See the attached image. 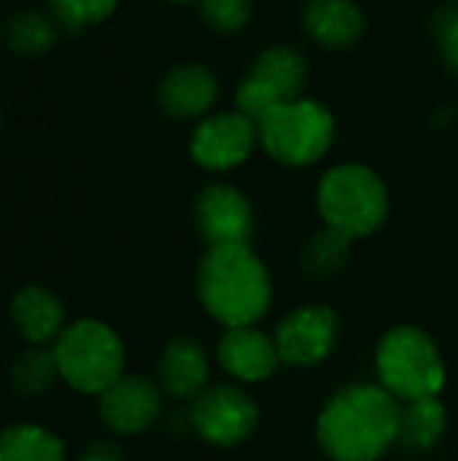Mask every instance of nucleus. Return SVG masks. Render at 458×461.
Returning <instances> with one entry per match:
<instances>
[{"mask_svg": "<svg viewBox=\"0 0 458 461\" xmlns=\"http://www.w3.org/2000/svg\"><path fill=\"white\" fill-rule=\"evenodd\" d=\"M402 408L383 386L340 389L319 416V443L332 461H378L400 438Z\"/></svg>", "mask_w": 458, "mask_h": 461, "instance_id": "obj_1", "label": "nucleus"}, {"mask_svg": "<svg viewBox=\"0 0 458 461\" xmlns=\"http://www.w3.org/2000/svg\"><path fill=\"white\" fill-rule=\"evenodd\" d=\"M197 294L202 308L232 330L251 327L270 311L273 284L248 243L211 246L197 270Z\"/></svg>", "mask_w": 458, "mask_h": 461, "instance_id": "obj_2", "label": "nucleus"}, {"mask_svg": "<svg viewBox=\"0 0 458 461\" xmlns=\"http://www.w3.org/2000/svg\"><path fill=\"white\" fill-rule=\"evenodd\" d=\"M319 211L329 230L351 238L375 232L389 213V192L367 165H337L319 184Z\"/></svg>", "mask_w": 458, "mask_h": 461, "instance_id": "obj_3", "label": "nucleus"}, {"mask_svg": "<svg viewBox=\"0 0 458 461\" xmlns=\"http://www.w3.org/2000/svg\"><path fill=\"white\" fill-rule=\"evenodd\" d=\"M59 378L84 394H103L124 375V346L119 335L94 319H81L62 330L54 343Z\"/></svg>", "mask_w": 458, "mask_h": 461, "instance_id": "obj_4", "label": "nucleus"}, {"mask_svg": "<svg viewBox=\"0 0 458 461\" xmlns=\"http://www.w3.org/2000/svg\"><path fill=\"white\" fill-rule=\"evenodd\" d=\"M375 367L381 386L405 402L437 397L445 384V365L435 340L418 327H394L383 335Z\"/></svg>", "mask_w": 458, "mask_h": 461, "instance_id": "obj_5", "label": "nucleus"}, {"mask_svg": "<svg viewBox=\"0 0 458 461\" xmlns=\"http://www.w3.org/2000/svg\"><path fill=\"white\" fill-rule=\"evenodd\" d=\"M335 138L332 113L316 100H289L278 105L265 122H259V140L265 151L289 167H305L319 162Z\"/></svg>", "mask_w": 458, "mask_h": 461, "instance_id": "obj_6", "label": "nucleus"}, {"mask_svg": "<svg viewBox=\"0 0 458 461\" xmlns=\"http://www.w3.org/2000/svg\"><path fill=\"white\" fill-rule=\"evenodd\" d=\"M259 424L256 402L235 386H213L192 405V427L211 446H238Z\"/></svg>", "mask_w": 458, "mask_h": 461, "instance_id": "obj_7", "label": "nucleus"}, {"mask_svg": "<svg viewBox=\"0 0 458 461\" xmlns=\"http://www.w3.org/2000/svg\"><path fill=\"white\" fill-rule=\"evenodd\" d=\"M259 138L256 122L243 116L240 111H227L208 116L192 132V159L205 170H229L248 159L254 143Z\"/></svg>", "mask_w": 458, "mask_h": 461, "instance_id": "obj_8", "label": "nucleus"}, {"mask_svg": "<svg viewBox=\"0 0 458 461\" xmlns=\"http://www.w3.org/2000/svg\"><path fill=\"white\" fill-rule=\"evenodd\" d=\"M273 340L281 362L294 367H310L332 354L337 340V319L324 305L297 308L278 324Z\"/></svg>", "mask_w": 458, "mask_h": 461, "instance_id": "obj_9", "label": "nucleus"}, {"mask_svg": "<svg viewBox=\"0 0 458 461\" xmlns=\"http://www.w3.org/2000/svg\"><path fill=\"white\" fill-rule=\"evenodd\" d=\"M197 230L211 246L248 243L254 232V213L246 194L235 186L216 184L208 186L194 208Z\"/></svg>", "mask_w": 458, "mask_h": 461, "instance_id": "obj_10", "label": "nucleus"}, {"mask_svg": "<svg viewBox=\"0 0 458 461\" xmlns=\"http://www.w3.org/2000/svg\"><path fill=\"white\" fill-rule=\"evenodd\" d=\"M162 408L159 389L143 375H121L100 394V419L116 435H138L148 429Z\"/></svg>", "mask_w": 458, "mask_h": 461, "instance_id": "obj_11", "label": "nucleus"}, {"mask_svg": "<svg viewBox=\"0 0 458 461\" xmlns=\"http://www.w3.org/2000/svg\"><path fill=\"white\" fill-rule=\"evenodd\" d=\"M219 362L221 367L246 384L265 381L275 373L281 357L275 340L254 327H232L219 340Z\"/></svg>", "mask_w": 458, "mask_h": 461, "instance_id": "obj_12", "label": "nucleus"}, {"mask_svg": "<svg viewBox=\"0 0 458 461\" xmlns=\"http://www.w3.org/2000/svg\"><path fill=\"white\" fill-rule=\"evenodd\" d=\"M219 84L216 76L202 65L173 68L157 86V100L165 113L175 119H194L211 111L216 103Z\"/></svg>", "mask_w": 458, "mask_h": 461, "instance_id": "obj_13", "label": "nucleus"}, {"mask_svg": "<svg viewBox=\"0 0 458 461\" xmlns=\"http://www.w3.org/2000/svg\"><path fill=\"white\" fill-rule=\"evenodd\" d=\"M11 321L22 338L32 346L57 340L65 330V311L57 294L43 286H24L11 300Z\"/></svg>", "mask_w": 458, "mask_h": 461, "instance_id": "obj_14", "label": "nucleus"}, {"mask_svg": "<svg viewBox=\"0 0 458 461\" xmlns=\"http://www.w3.org/2000/svg\"><path fill=\"white\" fill-rule=\"evenodd\" d=\"M208 357L192 338H175L159 357V384L175 400L200 397L208 384Z\"/></svg>", "mask_w": 458, "mask_h": 461, "instance_id": "obj_15", "label": "nucleus"}, {"mask_svg": "<svg viewBox=\"0 0 458 461\" xmlns=\"http://www.w3.org/2000/svg\"><path fill=\"white\" fill-rule=\"evenodd\" d=\"M305 30L329 49H346L364 32V16L354 0H310L305 8Z\"/></svg>", "mask_w": 458, "mask_h": 461, "instance_id": "obj_16", "label": "nucleus"}, {"mask_svg": "<svg viewBox=\"0 0 458 461\" xmlns=\"http://www.w3.org/2000/svg\"><path fill=\"white\" fill-rule=\"evenodd\" d=\"M251 76L262 78L267 86H273L286 103L297 100L308 76V65L305 57L292 49V46H270L267 51H262L254 62Z\"/></svg>", "mask_w": 458, "mask_h": 461, "instance_id": "obj_17", "label": "nucleus"}, {"mask_svg": "<svg viewBox=\"0 0 458 461\" xmlns=\"http://www.w3.org/2000/svg\"><path fill=\"white\" fill-rule=\"evenodd\" d=\"M445 408L437 397H424L402 411L397 443L408 451H429L445 432Z\"/></svg>", "mask_w": 458, "mask_h": 461, "instance_id": "obj_18", "label": "nucleus"}, {"mask_svg": "<svg viewBox=\"0 0 458 461\" xmlns=\"http://www.w3.org/2000/svg\"><path fill=\"white\" fill-rule=\"evenodd\" d=\"M0 461H65V446L43 427L16 424L0 432Z\"/></svg>", "mask_w": 458, "mask_h": 461, "instance_id": "obj_19", "label": "nucleus"}, {"mask_svg": "<svg viewBox=\"0 0 458 461\" xmlns=\"http://www.w3.org/2000/svg\"><path fill=\"white\" fill-rule=\"evenodd\" d=\"M5 43L19 54H43L57 41V22L51 14L19 11L5 22Z\"/></svg>", "mask_w": 458, "mask_h": 461, "instance_id": "obj_20", "label": "nucleus"}, {"mask_svg": "<svg viewBox=\"0 0 458 461\" xmlns=\"http://www.w3.org/2000/svg\"><path fill=\"white\" fill-rule=\"evenodd\" d=\"M57 378H59V367L54 351H46L43 346L24 351L11 367V386L22 397H40L43 392L51 389Z\"/></svg>", "mask_w": 458, "mask_h": 461, "instance_id": "obj_21", "label": "nucleus"}, {"mask_svg": "<svg viewBox=\"0 0 458 461\" xmlns=\"http://www.w3.org/2000/svg\"><path fill=\"white\" fill-rule=\"evenodd\" d=\"M46 3L54 22L70 32H81L92 24L105 22L116 8V0H46Z\"/></svg>", "mask_w": 458, "mask_h": 461, "instance_id": "obj_22", "label": "nucleus"}, {"mask_svg": "<svg viewBox=\"0 0 458 461\" xmlns=\"http://www.w3.org/2000/svg\"><path fill=\"white\" fill-rule=\"evenodd\" d=\"M346 259H348V238L329 227L324 232H319L305 251V265L316 276H329V273L340 270Z\"/></svg>", "mask_w": 458, "mask_h": 461, "instance_id": "obj_23", "label": "nucleus"}, {"mask_svg": "<svg viewBox=\"0 0 458 461\" xmlns=\"http://www.w3.org/2000/svg\"><path fill=\"white\" fill-rule=\"evenodd\" d=\"M235 100H238V111H240L243 116H248L251 122H256V127H259V122H265L278 105L286 103L273 86H267V84H265L262 78H256V76H248V78L238 86Z\"/></svg>", "mask_w": 458, "mask_h": 461, "instance_id": "obj_24", "label": "nucleus"}, {"mask_svg": "<svg viewBox=\"0 0 458 461\" xmlns=\"http://www.w3.org/2000/svg\"><path fill=\"white\" fill-rule=\"evenodd\" d=\"M202 19L219 32H235L251 19V0H202Z\"/></svg>", "mask_w": 458, "mask_h": 461, "instance_id": "obj_25", "label": "nucleus"}, {"mask_svg": "<svg viewBox=\"0 0 458 461\" xmlns=\"http://www.w3.org/2000/svg\"><path fill=\"white\" fill-rule=\"evenodd\" d=\"M435 35L440 38L445 62L458 73V8H443L435 16Z\"/></svg>", "mask_w": 458, "mask_h": 461, "instance_id": "obj_26", "label": "nucleus"}, {"mask_svg": "<svg viewBox=\"0 0 458 461\" xmlns=\"http://www.w3.org/2000/svg\"><path fill=\"white\" fill-rule=\"evenodd\" d=\"M81 461H124V454L116 443H108V440H94L86 451Z\"/></svg>", "mask_w": 458, "mask_h": 461, "instance_id": "obj_27", "label": "nucleus"}, {"mask_svg": "<svg viewBox=\"0 0 458 461\" xmlns=\"http://www.w3.org/2000/svg\"><path fill=\"white\" fill-rule=\"evenodd\" d=\"M173 3H189V0H173Z\"/></svg>", "mask_w": 458, "mask_h": 461, "instance_id": "obj_28", "label": "nucleus"}]
</instances>
